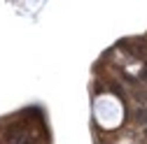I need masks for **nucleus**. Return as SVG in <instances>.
Listing matches in <instances>:
<instances>
[{
    "label": "nucleus",
    "mask_w": 147,
    "mask_h": 144,
    "mask_svg": "<svg viewBox=\"0 0 147 144\" xmlns=\"http://www.w3.org/2000/svg\"><path fill=\"white\" fill-rule=\"evenodd\" d=\"M133 95H136V100H138V102H147V88H142V86H136Z\"/></svg>",
    "instance_id": "nucleus-1"
},
{
    "label": "nucleus",
    "mask_w": 147,
    "mask_h": 144,
    "mask_svg": "<svg viewBox=\"0 0 147 144\" xmlns=\"http://www.w3.org/2000/svg\"><path fill=\"white\" fill-rule=\"evenodd\" d=\"M21 144H35V139H24Z\"/></svg>",
    "instance_id": "nucleus-3"
},
{
    "label": "nucleus",
    "mask_w": 147,
    "mask_h": 144,
    "mask_svg": "<svg viewBox=\"0 0 147 144\" xmlns=\"http://www.w3.org/2000/svg\"><path fill=\"white\" fill-rule=\"evenodd\" d=\"M138 119H140L142 123H147V109H140V112H138Z\"/></svg>",
    "instance_id": "nucleus-2"
}]
</instances>
